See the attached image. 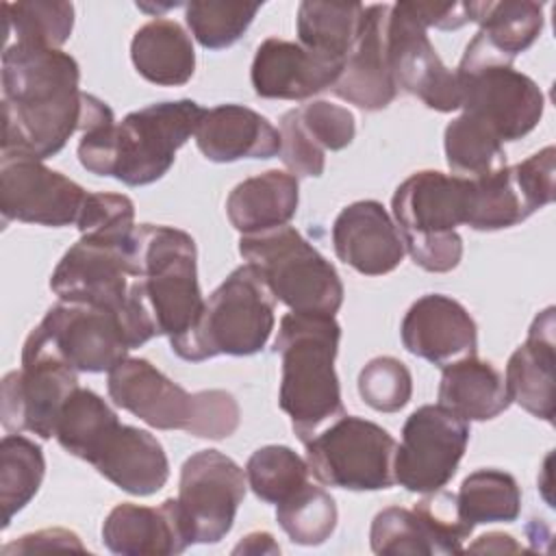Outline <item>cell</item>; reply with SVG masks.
<instances>
[{
    "instance_id": "1",
    "label": "cell",
    "mask_w": 556,
    "mask_h": 556,
    "mask_svg": "<svg viewBox=\"0 0 556 556\" xmlns=\"http://www.w3.org/2000/svg\"><path fill=\"white\" fill-rule=\"evenodd\" d=\"M74 56L56 48L9 43L2 52V154L39 161L80 130L83 91Z\"/></svg>"
},
{
    "instance_id": "2",
    "label": "cell",
    "mask_w": 556,
    "mask_h": 556,
    "mask_svg": "<svg viewBox=\"0 0 556 556\" xmlns=\"http://www.w3.org/2000/svg\"><path fill=\"white\" fill-rule=\"evenodd\" d=\"M341 326L332 315L287 313L280 317L274 352L282 376L278 404L302 443L345 415L334 371Z\"/></svg>"
},
{
    "instance_id": "3",
    "label": "cell",
    "mask_w": 556,
    "mask_h": 556,
    "mask_svg": "<svg viewBox=\"0 0 556 556\" xmlns=\"http://www.w3.org/2000/svg\"><path fill=\"white\" fill-rule=\"evenodd\" d=\"M109 397L156 430L226 439L239 428V404L224 389L185 391L146 358H124L109 371Z\"/></svg>"
},
{
    "instance_id": "4",
    "label": "cell",
    "mask_w": 556,
    "mask_h": 556,
    "mask_svg": "<svg viewBox=\"0 0 556 556\" xmlns=\"http://www.w3.org/2000/svg\"><path fill=\"white\" fill-rule=\"evenodd\" d=\"M137 278L130 289L169 345L185 339L204 311L198 285V250L189 232L174 226H137Z\"/></svg>"
},
{
    "instance_id": "5",
    "label": "cell",
    "mask_w": 556,
    "mask_h": 556,
    "mask_svg": "<svg viewBox=\"0 0 556 556\" xmlns=\"http://www.w3.org/2000/svg\"><path fill=\"white\" fill-rule=\"evenodd\" d=\"M469 180L421 169L410 174L393 193L391 208L404 248L426 271H452L463 256V239L456 226L465 224Z\"/></svg>"
},
{
    "instance_id": "6",
    "label": "cell",
    "mask_w": 556,
    "mask_h": 556,
    "mask_svg": "<svg viewBox=\"0 0 556 556\" xmlns=\"http://www.w3.org/2000/svg\"><path fill=\"white\" fill-rule=\"evenodd\" d=\"M274 295L245 263L208 295L195 328L172 345V352L189 363L219 354L252 356L261 352L274 330Z\"/></svg>"
},
{
    "instance_id": "7",
    "label": "cell",
    "mask_w": 556,
    "mask_h": 556,
    "mask_svg": "<svg viewBox=\"0 0 556 556\" xmlns=\"http://www.w3.org/2000/svg\"><path fill=\"white\" fill-rule=\"evenodd\" d=\"M239 254L258 271L274 300L293 313L332 315L343 304V282L293 226L241 235Z\"/></svg>"
},
{
    "instance_id": "8",
    "label": "cell",
    "mask_w": 556,
    "mask_h": 556,
    "mask_svg": "<svg viewBox=\"0 0 556 556\" xmlns=\"http://www.w3.org/2000/svg\"><path fill=\"white\" fill-rule=\"evenodd\" d=\"M454 72L463 113L486 124L502 141H517L541 122L545 96L539 85L515 70L480 33L467 43Z\"/></svg>"
},
{
    "instance_id": "9",
    "label": "cell",
    "mask_w": 556,
    "mask_h": 556,
    "mask_svg": "<svg viewBox=\"0 0 556 556\" xmlns=\"http://www.w3.org/2000/svg\"><path fill=\"white\" fill-rule=\"evenodd\" d=\"M130 343L117 313L59 300L30 330L22 361L50 358L83 374L111 371L128 358Z\"/></svg>"
},
{
    "instance_id": "10",
    "label": "cell",
    "mask_w": 556,
    "mask_h": 556,
    "mask_svg": "<svg viewBox=\"0 0 556 556\" xmlns=\"http://www.w3.org/2000/svg\"><path fill=\"white\" fill-rule=\"evenodd\" d=\"M304 445L308 469L321 484L348 491H380L395 484L397 443L369 419L341 415Z\"/></svg>"
},
{
    "instance_id": "11",
    "label": "cell",
    "mask_w": 556,
    "mask_h": 556,
    "mask_svg": "<svg viewBox=\"0 0 556 556\" xmlns=\"http://www.w3.org/2000/svg\"><path fill=\"white\" fill-rule=\"evenodd\" d=\"M206 109L182 98L128 113L113 130V178L128 187L150 185L174 165L176 152L195 135Z\"/></svg>"
},
{
    "instance_id": "12",
    "label": "cell",
    "mask_w": 556,
    "mask_h": 556,
    "mask_svg": "<svg viewBox=\"0 0 556 556\" xmlns=\"http://www.w3.org/2000/svg\"><path fill=\"white\" fill-rule=\"evenodd\" d=\"M135 230H91L63 254L50 276V289L65 302L89 304L122 317L137 278Z\"/></svg>"
},
{
    "instance_id": "13",
    "label": "cell",
    "mask_w": 556,
    "mask_h": 556,
    "mask_svg": "<svg viewBox=\"0 0 556 556\" xmlns=\"http://www.w3.org/2000/svg\"><path fill=\"white\" fill-rule=\"evenodd\" d=\"M469 441V421L441 404H424L408 415L395 450L393 476L410 493H434L456 473Z\"/></svg>"
},
{
    "instance_id": "14",
    "label": "cell",
    "mask_w": 556,
    "mask_h": 556,
    "mask_svg": "<svg viewBox=\"0 0 556 556\" xmlns=\"http://www.w3.org/2000/svg\"><path fill=\"white\" fill-rule=\"evenodd\" d=\"M245 486V471L217 450H200L182 463L176 500L191 543H217L230 532Z\"/></svg>"
},
{
    "instance_id": "15",
    "label": "cell",
    "mask_w": 556,
    "mask_h": 556,
    "mask_svg": "<svg viewBox=\"0 0 556 556\" xmlns=\"http://www.w3.org/2000/svg\"><path fill=\"white\" fill-rule=\"evenodd\" d=\"M87 191L26 154L4 152L0 156V211L2 219L63 228L76 224Z\"/></svg>"
},
{
    "instance_id": "16",
    "label": "cell",
    "mask_w": 556,
    "mask_h": 556,
    "mask_svg": "<svg viewBox=\"0 0 556 556\" xmlns=\"http://www.w3.org/2000/svg\"><path fill=\"white\" fill-rule=\"evenodd\" d=\"M387 56L397 89L417 96L428 109L441 113L460 109L456 72L441 61L426 28L406 11L404 2L391 4L389 11Z\"/></svg>"
},
{
    "instance_id": "17",
    "label": "cell",
    "mask_w": 556,
    "mask_h": 556,
    "mask_svg": "<svg viewBox=\"0 0 556 556\" xmlns=\"http://www.w3.org/2000/svg\"><path fill=\"white\" fill-rule=\"evenodd\" d=\"M78 387V371L50 358H28L2 378L0 417L11 434L54 437L59 410Z\"/></svg>"
},
{
    "instance_id": "18",
    "label": "cell",
    "mask_w": 556,
    "mask_h": 556,
    "mask_svg": "<svg viewBox=\"0 0 556 556\" xmlns=\"http://www.w3.org/2000/svg\"><path fill=\"white\" fill-rule=\"evenodd\" d=\"M343 65L345 59L269 37L256 48L250 80L254 93L261 98L306 100L330 89L339 80Z\"/></svg>"
},
{
    "instance_id": "19",
    "label": "cell",
    "mask_w": 556,
    "mask_h": 556,
    "mask_svg": "<svg viewBox=\"0 0 556 556\" xmlns=\"http://www.w3.org/2000/svg\"><path fill=\"white\" fill-rule=\"evenodd\" d=\"M404 348L439 367L476 354L478 328L467 308L441 293L421 295L400 326Z\"/></svg>"
},
{
    "instance_id": "20",
    "label": "cell",
    "mask_w": 556,
    "mask_h": 556,
    "mask_svg": "<svg viewBox=\"0 0 556 556\" xmlns=\"http://www.w3.org/2000/svg\"><path fill=\"white\" fill-rule=\"evenodd\" d=\"M332 245L339 261L363 276L389 274L406 254L400 228L378 200H358L341 208L332 224Z\"/></svg>"
},
{
    "instance_id": "21",
    "label": "cell",
    "mask_w": 556,
    "mask_h": 556,
    "mask_svg": "<svg viewBox=\"0 0 556 556\" xmlns=\"http://www.w3.org/2000/svg\"><path fill=\"white\" fill-rule=\"evenodd\" d=\"M389 11L391 4L365 7L356 43L345 59L339 80L332 85L334 96L363 111H380L397 96L387 56Z\"/></svg>"
},
{
    "instance_id": "22",
    "label": "cell",
    "mask_w": 556,
    "mask_h": 556,
    "mask_svg": "<svg viewBox=\"0 0 556 556\" xmlns=\"http://www.w3.org/2000/svg\"><path fill=\"white\" fill-rule=\"evenodd\" d=\"M102 541L119 556H167L191 545L180 504L167 497L159 506L117 504L102 523Z\"/></svg>"
},
{
    "instance_id": "23",
    "label": "cell",
    "mask_w": 556,
    "mask_h": 556,
    "mask_svg": "<svg viewBox=\"0 0 556 556\" xmlns=\"http://www.w3.org/2000/svg\"><path fill=\"white\" fill-rule=\"evenodd\" d=\"M554 306L539 313L528 330L526 341L510 354L506 365V391L510 402H517L530 415L554 421V384H556V356H554Z\"/></svg>"
},
{
    "instance_id": "24",
    "label": "cell",
    "mask_w": 556,
    "mask_h": 556,
    "mask_svg": "<svg viewBox=\"0 0 556 556\" xmlns=\"http://www.w3.org/2000/svg\"><path fill=\"white\" fill-rule=\"evenodd\" d=\"M195 143L213 163L271 159L280 154V130L254 109L243 104H219L206 109L195 128Z\"/></svg>"
},
{
    "instance_id": "25",
    "label": "cell",
    "mask_w": 556,
    "mask_h": 556,
    "mask_svg": "<svg viewBox=\"0 0 556 556\" xmlns=\"http://www.w3.org/2000/svg\"><path fill=\"white\" fill-rule=\"evenodd\" d=\"M89 465L117 489L139 497L161 491L169 478V463L156 437L126 424L104 439Z\"/></svg>"
},
{
    "instance_id": "26",
    "label": "cell",
    "mask_w": 556,
    "mask_h": 556,
    "mask_svg": "<svg viewBox=\"0 0 556 556\" xmlns=\"http://www.w3.org/2000/svg\"><path fill=\"white\" fill-rule=\"evenodd\" d=\"M298 178L280 169H267L230 191L226 215L241 235H256L287 226L298 211Z\"/></svg>"
},
{
    "instance_id": "27",
    "label": "cell",
    "mask_w": 556,
    "mask_h": 556,
    "mask_svg": "<svg viewBox=\"0 0 556 556\" xmlns=\"http://www.w3.org/2000/svg\"><path fill=\"white\" fill-rule=\"evenodd\" d=\"M465 421H486L510 406L502 371L476 354L443 365L439 402Z\"/></svg>"
},
{
    "instance_id": "28",
    "label": "cell",
    "mask_w": 556,
    "mask_h": 556,
    "mask_svg": "<svg viewBox=\"0 0 556 556\" xmlns=\"http://www.w3.org/2000/svg\"><path fill=\"white\" fill-rule=\"evenodd\" d=\"M130 59L139 76L163 87H180L195 72L191 37L178 22L167 17H156L135 33Z\"/></svg>"
},
{
    "instance_id": "29",
    "label": "cell",
    "mask_w": 556,
    "mask_h": 556,
    "mask_svg": "<svg viewBox=\"0 0 556 556\" xmlns=\"http://www.w3.org/2000/svg\"><path fill=\"white\" fill-rule=\"evenodd\" d=\"M467 13L480 26L482 39L508 61L528 50L543 30V4L532 0L467 2Z\"/></svg>"
},
{
    "instance_id": "30",
    "label": "cell",
    "mask_w": 556,
    "mask_h": 556,
    "mask_svg": "<svg viewBox=\"0 0 556 556\" xmlns=\"http://www.w3.org/2000/svg\"><path fill=\"white\" fill-rule=\"evenodd\" d=\"M536 206L519 182L515 167L469 180L465 224L473 230H502L528 219Z\"/></svg>"
},
{
    "instance_id": "31",
    "label": "cell",
    "mask_w": 556,
    "mask_h": 556,
    "mask_svg": "<svg viewBox=\"0 0 556 556\" xmlns=\"http://www.w3.org/2000/svg\"><path fill=\"white\" fill-rule=\"evenodd\" d=\"M117 426V413L98 393L76 387L59 410L54 437L65 452L91 463L104 439Z\"/></svg>"
},
{
    "instance_id": "32",
    "label": "cell",
    "mask_w": 556,
    "mask_h": 556,
    "mask_svg": "<svg viewBox=\"0 0 556 556\" xmlns=\"http://www.w3.org/2000/svg\"><path fill=\"white\" fill-rule=\"evenodd\" d=\"M361 2H313L298 7V35L304 48L348 59L363 24Z\"/></svg>"
},
{
    "instance_id": "33",
    "label": "cell",
    "mask_w": 556,
    "mask_h": 556,
    "mask_svg": "<svg viewBox=\"0 0 556 556\" xmlns=\"http://www.w3.org/2000/svg\"><path fill=\"white\" fill-rule=\"evenodd\" d=\"M456 510L467 526L510 523L521 513V491L517 480L502 469H478L469 473L458 493Z\"/></svg>"
},
{
    "instance_id": "34",
    "label": "cell",
    "mask_w": 556,
    "mask_h": 556,
    "mask_svg": "<svg viewBox=\"0 0 556 556\" xmlns=\"http://www.w3.org/2000/svg\"><path fill=\"white\" fill-rule=\"evenodd\" d=\"M443 146L454 176L476 180L506 167L502 139L486 124L465 113L447 124Z\"/></svg>"
},
{
    "instance_id": "35",
    "label": "cell",
    "mask_w": 556,
    "mask_h": 556,
    "mask_svg": "<svg viewBox=\"0 0 556 556\" xmlns=\"http://www.w3.org/2000/svg\"><path fill=\"white\" fill-rule=\"evenodd\" d=\"M46 473L41 447L22 437L7 434L0 441V506L2 528L37 495Z\"/></svg>"
},
{
    "instance_id": "36",
    "label": "cell",
    "mask_w": 556,
    "mask_h": 556,
    "mask_svg": "<svg viewBox=\"0 0 556 556\" xmlns=\"http://www.w3.org/2000/svg\"><path fill=\"white\" fill-rule=\"evenodd\" d=\"M7 22V46L28 43L61 48L74 28V4L63 0H22L2 2Z\"/></svg>"
},
{
    "instance_id": "37",
    "label": "cell",
    "mask_w": 556,
    "mask_h": 556,
    "mask_svg": "<svg viewBox=\"0 0 556 556\" xmlns=\"http://www.w3.org/2000/svg\"><path fill=\"white\" fill-rule=\"evenodd\" d=\"M276 521L293 543L321 545L337 528V504L326 489L306 482L276 504Z\"/></svg>"
},
{
    "instance_id": "38",
    "label": "cell",
    "mask_w": 556,
    "mask_h": 556,
    "mask_svg": "<svg viewBox=\"0 0 556 556\" xmlns=\"http://www.w3.org/2000/svg\"><path fill=\"white\" fill-rule=\"evenodd\" d=\"M308 463L287 445L258 447L245 465L248 486L267 504H280L308 482Z\"/></svg>"
},
{
    "instance_id": "39",
    "label": "cell",
    "mask_w": 556,
    "mask_h": 556,
    "mask_svg": "<svg viewBox=\"0 0 556 556\" xmlns=\"http://www.w3.org/2000/svg\"><path fill=\"white\" fill-rule=\"evenodd\" d=\"M258 9V2H189L185 20L202 48L222 50L243 37Z\"/></svg>"
},
{
    "instance_id": "40",
    "label": "cell",
    "mask_w": 556,
    "mask_h": 556,
    "mask_svg": "<svg viewBox=\"0 0 556 556\" xmlns=\"http://www.w3.org/2000/svg\"><path fill=\"white\" fill-rule=\"evenodd\" d=\"M374 554L382 556H428L434 554L432 536L424 519L413 508H382L369 530Z\"/></svg>"
},
{
    "instance_id": "41",
    "label": "cell",
    "mask_w": 556,
    "mask_h": 556,
    "mask_svg": "<svg viewBox=\"0 0 556 556\" xmlns=\"http://www.w3.org/2000/svg\"><path fill=\"white\" fill-rule=\"evenodd\" d=\"M358 393L374 410L397 413L413 395V376L400 358L376 356L358 374Z\"/></svg>"
},
{
    "instance_id": "42",
    "label": "cell",
    "mask_w": 556,
    "mask_h": 556,
    "mask_svg": "<svg viewBox=\"0 0 556 556\" xmlns=\"http://www.w3.org/2000/svg\"><path fill=\"white\" fill-rule=\"evenodd\" d=\"M293 111L302 130L324 152L348 148L356 135L354 115L345 106L332 104L328 100H313Z\"/></svg>"
},
{
    "instance_id": "43",
    "label": "cell",
    "mask_w": 556,
    "mask_h": 556,
    "mask_svg": "<svg viewBox=\"0 0 556 556\" xmlns=\"http://www.w3.org/2000/svg\"><path fill=\"white\" fill-rule=\"evenodd\" d=\"M413 510L424 519V523L432 536L434 554L463 552V543L473 532V528L460 519V515L456 510L454 493H447L443 489L428 493V497L417 502L413 506Z\"/></svg>"
},
{
    "instance_id": "44",
    "label": "cell",
    "mask_w": 556,
    "mask_h": 556,
    "mask_svg": "<svg viewBox=\"0 0 556 556\" xmlns=\"http://www.w3.org/2000/svg\"><path fill=\"white\" fill-rule=\"evenodd\" d=\"M278 156L291 169L293 176L317 178L324 174V167H326V152L308 139L293 109L280 117V154Z\"/></svg>"
},
{
    "instance_id": "45",
    "label": "cell",
    "mask_w": 556,
    "mask_h": 556,
    "mask_svg": "<svg viewBox=\"0 0 556 556\" xmlns=\"http://www.w3.org/2000/svg\"><path fill=\"white\" fill-rule=\"evenodd\" d=\"M554 146H547L526 161L513 165L536 211L554 200Z\"/></svg>"
},
{
    "instance_id": "46",
    "label": "cell",
    "mask_w": 556,
    "mask_h": 556,
    "mask_svg": "<svg viewBox=\"0 0 556 556\" xmlns=\"http://www.w3.org/2000/svg\"><path fill=\"white\" fill-rule=\"evenodd\" d=\"M404 7L424 28L456 30L469 24L467 2H404Z\"/></svg>"
},
{
    "instance_id": "47",
    "label": "cell",
    "mask_w": 556,
    "mask_h": 556,
    "mask_svg": "<svg viewBox=\"0 0 556 556\" xmlns=\"http://www.w3.org/2000/svg\"><path fill=\"white\" fill-rule=\"evenodd\" d=\"M50 549H78L85 552V545L78 541V536L63 528H48L33 534H24L13 543H7L2 547V554H30V552H50Z\"/></svg>"
},
{
    "instance_id": "48",
    "label": "cell",
    "mask_w": 556,
    "mask_h": 556,
    "mask_svg": "<svg viewBox=\"0 0 556 556\" xmlns=\"http://www.w3.org/2000/svg\"><path fill=\"white\" fill-rule=\"evenodd\" d=\"M232 554H280V545L269 532H250L237 543Z\"/></svg>"
},
{
    "instance_id": "49",
    "label": "cell",
    "mask_w": 556,
    "mask_h": 556,
    "mask_svg": "<svg viewBox=\"0 0 556 556\" xmlns=\"http://www.w3.org/2000/svg\"><path fill=\"white\" fill-rule=\"evenodd\" d=\"M471 552H523V547L519 543H515V539L510 534H502V532H489L484 536H480L473 545H469Z\"/></svg>"
}]
</instances>
